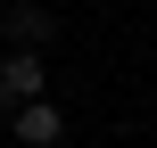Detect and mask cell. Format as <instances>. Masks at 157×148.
Returning a JSON list of instances; mask_svg holds the SVG:
<instances>
[{"label":"cell","instance_id":"cell-2","mask_svg":"<svg viewBox=\"0 0 157 148\" xmlns=\"http://www.w3.org/2000/svg\"><path fill=\"white\" fill-rule=\"evenodd\" d=\"M41 66H50V58H41V49H17V58H0V74H8V91H17V107H25V99H41V91H50V74H41Z\"/></svg>","mask_w":157,"mask_h":148},{"label":"cell","instance_id":"cell-3","mask_svg":"<svg viewBox=\"0 0 157 148\" xmlns=\"http://www.w3.org/2000/svg\"><path fill=\"white\" fill-rule=\"evenodd\" d=\"M8 33H17V49H41V41L58 33V16H50V8H33V0H17V8H8Z\"/></svg>","mask_w":157,"mask_h":148},{"label":"cell","instance_id":"cell-1","mask_svg":"<svg viewBox=\"0 0 157 148\" xmlns=\"http://www.w3.org/2000/svg\"><path fill=\"white\" fill-rule=\"evenodd\" d=\"M17 140H25V148H58V140H66L58 99H25V107H17Z\"/></svg>","mask_w":157,"mask_h":148},{"label":"cell","instance_id":"cell-4","mask_svg":"<svg viewBox=\"0 0 157 148\" xmlns=\"http://www.w3.org/2000/svg\"><path fill=\"white\" fill-rule=\"evenodd\" d=\"M0 115H17V91H8V74H0Z\"/></svg>","mask_w":157,"mask_h":148}]
</instances>
